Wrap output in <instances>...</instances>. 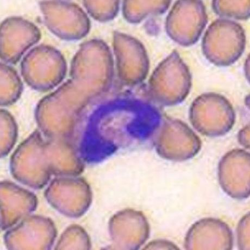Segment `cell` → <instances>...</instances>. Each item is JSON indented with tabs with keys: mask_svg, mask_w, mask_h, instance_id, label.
I'll return each mask as SVG.
<instances>
[{
	"mask_svg": "<svg viewBox=\"0 0 250 250\" xmlns=\"http://www.w3.org/2000/svg\"><path fill=\"white\" fill-rule=\"evenodd\" d=\"M191 85L190 69L179 53L174 50L153 71L148 81V92L156 103L171 106L186 100Z\"/></svg>",
	"mask_w": 250,
	"mask_h": 250,
	"instance_id": "obj_1",
	"label": "cell"
},
{
	"mask_svg": "<svg viewBox=\"0 0 250 250\" xmlns=\"http://www.w3.org/2000/svg\"><path fill=\"white\" fill-rule=\"evenodd\" d=\"M247 44L244 29L230 19H216L208 26L202 41L207 60L216 66H229L243 54Z\"/></svg>",
	"mask_w": 250,
	"mask_h": 250,
	"instance_id": "obj_2",
	"label": "cell"
},
{
	"mask_svg": "<svg viewBox=\"0 0 250 250\" xmlns=\"http://www.w3.org/2000/svg\"><path fill=\"white\" fill-rule=\"evenodd\" d=\"M189 119L192 126L203 135L217 137L231 130L236 114L224 95L209 92L200 95L192 103Z\"/></svg>",
	"mask_w": 250,
	"mask_h": 250,
	"instance_id": "obj_3",
	"label": "cell"
},
{
	"mask_svg": "<svg viewBox=\"0 0 250 250\" xmlns=\"http://www.w3.org/2000/svg\"><path fill=\"white\" fill-rule=\"evenodd\" d=\"M208 23V15L203 1H178L167 17L166 30L177 44L189 47L198 42Z\"/></svg>",
	"mask_w": 250,
	"mask_h": 250,
	"instance_id": "obj_4",
	"label": "cell"
},
{
	"mask_svg": "<svg viewBox=\"0 0 250 250\" xmlns=\"http://www.w3.org/2000/svg\"><path fill=\"white\" fill-rule=\"evenodd\" d=\"M114 40L120 79L129 85L141 83L150 69L146 47L137 38L125 33L115 32Z\"/></svg>",
	"mask_w": 250,
	"mask_h": 250,
	"instance_id": "obj_5",
	"label": "cell"
},
{
	"mask_svg": "<svg viewBox=\"0 0 250 250\" xmlns=\"http://www.w3.org/2000/svg\"><path fill=\"white\" fill-rule=\"evenodd\" d=\"M250 153L242 149H234L226 154L218 167L219 181L223 189L235 198L250 194Z\"/></svg>",
	"mask_w": 250,
	"mask_h": 250,
	"instance_id": "obj_6",
	"label": "cell"
},
{
	"mask_svg": "<svg viewBox=\"0 0 250 250\" xmlns=\"http://www.w3.org/2000/svg\"><path fill=\"white\" fill-rule=\"evenodd\" d=\"M170 4V1H125L124 17L129 23H139L148 17L164 14Z\"/></svg>",
	"mask_w": 250,
	"mask_h": 250,
	"instance_id": "obj_7",
	"label": "cell"
},
{
	"mask_svg": "<svg viewBox=\"0 0 250 250\" xmlns=\"http://www.w3.org/2000/svg\"><path fill=\"white\" fill-rule=\"evenodd\" d=\"M1 105H7L16 103L22 91V83L17 72L7 65H1Z\"/></svg>",
	"mask_w": 250,
	"mask_h": 250,
	"instance_id": "obj_8",
	"label": "cell"
},
{
	"mask_svg": "<svg viewBox=\"0 0 250 250\" xmlns=\"http://www.w3.org/2000/svg\"><path fill=\"white\" fill-rule=\"evenodd\" d=\"M250 1H225L215 0L212 1V8L215 13L224 19H232L237 21H247L250 16Z\"/></svg>",
	"mask_w": 250,
	"mask_h": 250,
	"instance_id": "obj_9",
	"label": "cell"
},
{
	"mask_svg": "<svg viewBox=\"0 0 250 250\" xmlns=\"http://www.w3.org/2000/svg\"><path fill=\"white\" fill-rule=\"evenodd\" d=\"M84 5L90 15L99 21L112 20L119 11V1H84Z\"/></svg>",
	"mask_w": 250,
	"mask_h": 250,
	"instance_id": "obj_10",
	"label": "cell"
},
{
	"mask_svg": "<svg viewBox=\"0 0 250 250\" xmlns=\"http://www.w3.org/2000/svg\"><path fill=\"white\" fill-rule=\"evenodd\" d=\"M239 142L240 144L245 148L250 147V126H245L239 133Z\"/></svg>",
	"mask_w": 250,
	"mask_h": 250,
	"instance_id": "obj_11",
	"label": "cell"
}]
</instances>
